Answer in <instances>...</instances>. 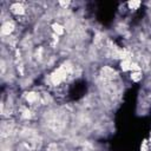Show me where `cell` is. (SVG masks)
Wrapping results in <instances>:
<instances>
[{
  "label": "cell",
  "instance_id": "10",
  "mask_svg": "<svg viewBox=\"0 0 151 151\" xmlns=\"http://www.w3.org/2000/svg\"><path fill=\"white\" fill-rule=\"evenodd\" d=\"M150 140H151V139H150Z\"/></svg>",
  "mask_w": 151,
  "mask_h": 151
},
{
  "label": "cell",
  "instance_id": "4",
  "mask_svg": "<svg viewBox=\"0 0 151 151\" xmlns=\"http://www.w3.org/2000/svg\"><path fill=\"white\" fill-rule=\"evenodd\" d=\"M12 9H13V12L17 13V14H22V13H24V7H22L21 5H19V4L13 5V6H12Z\"/></svg>",
  "mask_w": 151,
  "mask_h": 151
},
{
  "label": "cell",
  "instance_id": "3",
  "mask_svg": "<svg viewBox=\"0 0 151 151\" xmlns=\"http://www.w3.org/2000/svg\"><path fill=\"white\" fill-rule=\"evenodd\" d=\"M103 74H104V77H106V78H112V77H114L117 73H116L114 70H112V68H110V67H104V68H103Z\"/></svg>",
  "mask_w": 151,
  "mask_h": 151
},
{
  "label": "cell",
  "instance_id": "1",
  "mask_svg": "<svg viewBox=\"0 0 151 151\" xmlns=\"http://www.w3.org/2000/svg\"><path fill=\"white\" fill-rule=\"evenodd\" d=\"M71 71H72V65H71L68 61L65 63V64H63L60 67H58V68L52 73V76H51L52 83H53L54 85L60 84V83L67 77V74H68Z\"/></svg>",
  "mask_w": 151,
  "mask_h": 151
},
{
  "label": "cell",
  "instance_id": "7",
  "mask_svg": "<svg viewBox=\"0 0 151 151\" xmlns=\"http://www.w3.org/2000/svg\"><path fill=\"white\" fill-rule=\"evenodd\" d=\"M37 98H38V94L37 93H28V96H27V100L31 101V103L34 101Z\"/></svg>",
  "mask_w": 151,
  "mask_h": 151
},
{
  "label": "cell",
  "instance_id": "6",
  "mask_svg": "<svg viewBox=\"0 0 151 151\" xmlns=\"http://www.w3.org/2000/svg\"><path fill=\"white\" fill-rule=\"evenodd\" d=\"M140 78H142V73H140V71H134V72L131 74V79L134 80V81H138Z\"/></svg>",
  "mask_w": 151,
  "mask_h": 151
},
{
  "label": "cell",
  "instance_id": "2",
  "mask_svg": "<svg viewBox=\"0 0 151 151\" xmlns=\"http://www.w3.org/2000/svg\"><path fill=\"white\" fill-rule=\"evenodd\" d=\"M13 28H14L13 24H11V22H5V24L2 25V27H1V33H2V34H9V33L13 31Z\"/></svg>",
  "mask_w": 151,
  "mask_h": 151
},
{
  "label": "cell",
  "instance_id": "5",
  "mask_svg": "<svg viewBox=\"0 0 151 151\" xmlns=\"http://www.w3.org/2000/svg\"><path fill=\"white\" fill-rule=\"evenodd\" d=\"M52 28H53V31L57 34H63L64 33V27L61 25H59V24H53L52 25Z\"/></svg>",
  "mask_w": 151,
  "mask_h": 151
},
{
  "label": "cell",
  "instance_id": "8",
  "mask_svg": "<svg viewBox=\"0 0 151 151\" xmlns=\"http://www.w3.org/2000/svg\"><path fill=\"white\" fill-rule=\"evenodd\" d=\"M139 5H140L139 1H132V2H129V6H130L131 8H137Z\"/></svg>",
  "mask_w": 151,
  "mask_h": 151
},
{
  "label": "cell",
  "instance_id": "9",
  "mask_svg": "<svg viewBox=\"0 0 151 151\" xmlns=\"http://www.w3.org/2000/svg\"><path fill=\"white\" fill-rule=\"evenodd\" d=\"M140 151H147V146H146V143L144 142L143 143V145H142V150Z\"/></svg>",
  "mask_w": 151,
  "mask_h": 151
}]
</instances>
